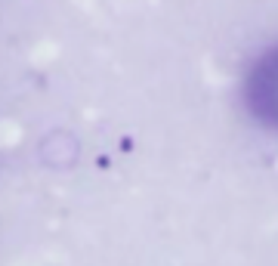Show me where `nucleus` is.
I'll use <instances>...</instances> for the list:
<instances>
[{
    "label": "nucleus",
    "mask_w": 278,
    "mask_h": 266,
    "mask_svg": "<svg viewBox=\"0 0 278 266\" xmlns=\"http://www.w3.org/2000/svg\"><path fill=\"white\" fill-rule=\"evenodd\" d=\"M244 105L247 112L263 124V127L278 133V47L266 50L244 75Z\"/></svg>",
    "instance_id": "nucleus-1"
}]
</instances>
